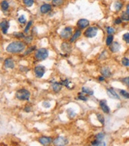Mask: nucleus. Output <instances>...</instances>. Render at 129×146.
Returning <instances> with one entry per match:
<instances>
[{"label":"nucleus","instance_id":"1","mask_svg":"<svg viewBox=\"0 0 129 146\" xmlns=\"http://www.w3.org/2000/svg\"><path fill=\"white\" fill-rule=\"evenodd\" d=\"M25 45L21 42H13L10 44L6 48V51L10 53H20L24 51Z\"/></svg>","mask_w":129,"mask_h":146},{"label":"nucleus","instance_id":"2","mask_svg":"<svg viewBox=\"0 0 129 146\" xmlns=\"http://www.w3.org/2000/svg\"><path fill=\"white\" fill-rule=\"evenodd\" d=\"M30 92L26 89H20L16 93V97L20 100H29L30 98Z\"/></svg>","mask_w":129,"mask_h":146},{"label":"nucleus","instance_id":"3","mask_svg":"<svg viewBox=\"0 0 129 146\" xmlns=\"http://www.w3.org/2000/svg\"><path fill=\"white\" fill-rule=\"evenodd\" d=\"M48 51L45 48H41L36 51L35 53V58L38 60L42 61L45 59L48 56Z\"/></svg>","mask_w":129,"mask_h":146},{"label":"nucleus","instance_id":"4","mask_svg":"<svg viewBox=\"0 0 129 146\" xmlns=\"http://www.w3.org/2000/svg\"><path fill=\"white\" fill-rule=\"evenodd\" d=\"M98 28L96 27H94V26H92L86 30L85 32H84V34L86 37L92 38L95 37V36L98 33Z\"/></svg>","mask_w":129,"mask_h":146},{"label":"nucleus","instance_id":"5","mask_svg":"<svg viewBox=\"0 0 129 146\" xmlns=\"http://www.w3.org/2000/svg\"><path fill=\"white\" fill-rule=\"evenodd\" d=\"M45 72V68L44 66L39 65L35 68V76L38 78H41L44 76Z\"/></svg>","mask_w":129,"mask_h":146},{"label":"nucleus","instance_id":"6","mask_svg":"<svg viewBox=\"0 0 129 146\" xmlns=\"http://www.w3.org/2000/svg\"><path fill=\"white\" fill-rule=\"evenodd\" d=\"M72 34V29L70 27H67L62 30L60 33L61 37L63 39H68Z\"/></svg>","mask_w":129,"mask_h":146},{"label":"nucleus","instance_id":"7","mask_svg":"<svg viewBox=\"0 0 129 146\" xmlns=\"http://www.w3.org/2000/svg\"><path fill=\"white\" fill-rule=\"evenodd\" d=\"M68 140L64 137H58L54 141L53 143L55 145H66L68 144Z\"/></svg>","mask_w":129,"mask_h":146},{"label":"nucleus","instance_id":"8","mask_svg":"<svg viewBox=\"0 0 129 146\" xmlns=\"http://www.w3.org/2000/svg\"><path fill=\"white\" fill-rule=\"evenodd\" d=\"M89 24V21L86 19H82L77 21V26L80 29H85Z\"/></svg>","mask_w":129,"mask_h":146},{"label":"nucleus","instance_id":"9","mask_svg":"<svg viewBox=\"0 0 129 146\" xmlns=\"http://www.w3.org/2000/svg\"><path fill=\"white\" fill-rule=\"evenodd\" d=\"M107 94L110 98L115 99H120V97L117 94L116 92H115L114 90L112 88L110 89H107Z\"/></svg>","mask_w":129,"mask_h":146},{"label":"nucleus","instance_id":"10","mask_svg":"<svg viewBox=\"0 0 129 146\" xmlns=\"http://www.w3.org/2000/svg\"><path fill=\"white\" fill-rule=\"evenodd\" d=\"M100 105L101 107L102 111L104 113H106V114H108L110 112V107H109L107 104V102L105 100H101L100 102Z\"/></svg>","mask_w":129,"mask_h":146},{"label":"nucleus","instance_id":"11","mask_svg":"<svg viewBox=\"0 0 129 146\" xmlns=\"http://www.w3.org/2000/svg\"><path fill=\"white\" fill-rule=\"evenodd\" d=\"M9 27V23L7 21L3 20L2 22L1 23V28L2 30L3 33L4 34H7V33L8 29Z\"/></svg>","mask_w":129,"mask_h":146},{"label":"nucleus","instance_id":"12","mask_svg":"<svg viewBox=\"0 0 129 146\" xmlns=\"http://www.w3.org/2000/svg\"><path fill=\"white\" fill-rule=\"evenodd\" d=\"M120 48H121L120 45L119 44L118 42H114L112 43L111 45L110 49V50H111V52H118L119 50H120Z\"/></svg>","mask_w":129,"mask_h":146},{"label":"nucleus","instance_id":"13","mask_svg":"<svg viewBox=\"0 0 129 146\" xmlns=\"http://www.w3.org/2000/svg\"><path fill=\"white\" fill-rule=\"evenodd\" d=\"M4 65L6 68H8L13 69L14 68V63L12 59L7 58L4 61Z\"/></svg>","mask_w":129,"mask_h":146},{"label":"nucleus","instance_id":"14","mask_svg":"<svg viewBox=\"0 0 129 146\" xmlns=\"http://www.w3.org/2000/svg\"><path fill=\"white\" fill-rule=\"evenodd\" d=\"M39 141L41 144H43V145H48L49 144H50L51 141H52V139L51 138L49 137H42L39 138Z\"/></svg>","mask_w":129,"mask_h":146},{"label":"nucleus","instance_id":"15","mask_svg":"<svg viewBox=\"0 0 129 146\" xmlns=\"http://www.w3.org/2000/svg\"><path fill=\"white\" fill-rule=\"evenodd\" d=\"M51 10V6L50 4H45L42 5V6L40 8V10L41 12L43 13V14H45V13H47L48 12H49Z\"/></svg>","mask_w":129,"mask_h":146},{"label":"nucleus","instance_id":"16","mask_svg":"<svg viewBox=\"0 0 129 146\" xmlns=\"http://www.w3.org/2000/svg\"><path fill=\"white\" fill-rule=\"evenodd\" d=\"M101 73L103 75L104 77H110L111 76V72L110 70V69L107 67H104L101 69Z\"/></svg>","mask_w":129,"mask_h":146},{"label":"nucleus","instance_id":"17","mask_svg":"<svg viewBox=\"0 0 129 146\" xmlns=\"http://www.w3.org/2000/svg\"><path fill=\"white\" fill-rule=\"evenodd\" d=\"M61 49L64 52L69 53L70 52L71 49H72V46L70 44H67V42H64L61 45Z\"/></svg>","mask_w":129,"mask_h":146},{"label":"nucleus","instance_id":"18","mask_svg":"<svg viewBox=\"0 0 129 146\" xmlns=\"http://www.w3.org/2000/svg\"><path fill=\"white\" fill-rule=\"evenodd\" d=\"M53 90L55 92H58L61 90L62 88V84L59 83H54L52 85Z\"/></svg>","mask_w":129,"mask_h":146},{"label":"nucleus","instance_id":"19","mask_svg":"<svg viewBox=\"0 0 129 146\" xmlns=\"http://www.w3.org/2000/svg\"><path fill=\"white\" fill-rule=\"evenodd\" d=\"M81 34H82V32H81L80 30H77L75 32V33H74V35L72 36V38L70 39V42H74V41H75L79 37H80V35H81Z\"/></svg>","mask_w":129,"mask_h":146},{"label":"nucleus","instance_id":"20","mask_svg":"<svg viewBox=\"0 0 129 146\" xmlns=\"http://www.w3.org/2000/svg\"><path fill=\"white\" fill-rule=\"evenodd\" d=\"M61 84H62V85L66 86L68 89H72V87H71V86L74 87L73 84H72V83L70 82V81L68 80H66L62 81V82H61Z\"/></svg>","mask_w":129,"mask_h":146},{"label":"nucleus","instance_id":"21","mask_svg":"<svg viewBox=\"0 0 129 146\" xmlns=\"http://www.w3.org/2000/svg\"><path fill=\"white\" fill-rule=\"evenodd\" d=\"M82 92L83 93H85L88 94H89V95H93V91L87 87H82Z\"/></svg>","mask_w":129,"mask_h":146},{"label":"nucleus","instance_id":"22","mask_svg":"<svg viewBox=\"0 0 129 146\" xmlns=\"http://www.w3.org/2000/svg\"><path fill=\"white\" fill-rule=\"evenodd\" d=\"M112 41H113V36L110 34L107 37V40H106V44H107V46H110L112 44Z\"/></svg>","mask_w":129,"mask_h":146},{"label":"nucleus","instance_id":"23","mask_svg":"<svg viewBox=\"0 0 129 146\" xmlns=\"http://www.w3.org/2000/svg\"><path fill=\"white\" fill-rule=\"evenodd\" d=\"M9 4L7 1H3L1 3V8H2L3 10L6 11L8 9V8H9Z\"/></svg>","mask_w":129,"mask_h":146},{"label":"nucleus","instance_id":"24","mask_svg":"<svg viewBox=\"0 0 129 146\" xmlns=\"http://www.w3.org/2000/svg\"><path fill=\"white\" fill-rule=\"evenodd\" d=\"M23 1L24 5L28 7L32 6L34 3V0H23Z\"/></svg>","mask_w":129,"mask_h":146},{"label":"nucleus","instance_id":"25","mask_svg":"<svg viewBox=\"0 0 129 146\" xmlns=\"http://www.w3.org/2000/svg\"><path fill=\"white\" fill-rule=\"evenodd\" d=\"M122 6H123L122 3L119 2V1H117V2L114 4V8H115V10L116 11H119L120 10H121Z\"/></svg>","mask_w":129,"mask_h":146},{"label":"nucleus","instance_id":"26","mask_svg":"<svg viewBox=\"0 0 129 146\" xmlns=\"http://www.w3.org/2000/svg\"><path fill=\"white\" fill-rule=\"evenodd\" d=\"M92 145H105V143H104V142H101V141L99 140H95L94 141L92 142Z\"/></svg>","mask_w":129,"mask_h":146},{"label":"nucleus","instance_id":"27","mask_svg":"<svg viewBox=\"0 0 129 146\" xmlns=\"http://www.w3.org/2000/svg\"><path fill=\"white\" fill-rule=\"evenodd\" d=\"M121 19L125 21H129V14L127 12H123L121 15Z\"/></svg>","mask_w":129,"mask_h":146},{"label":"nucleus","instance_id":"28","mask_svg":"<svg viewBox=\"0 0 129 146\" xmlns=\"http://www.w3.org/2000/svg\"><path fill=\"white\" fill-rule=\"evenodd\" d=\"M96 116H97V118H98V121H100V122L102 124V125H104V121H105V120H104V116L100 114H98Z\"/></svg>","mask_w":129,"mask_h":146},{"label":"nucleus","instance_id":"29","mask_svg":"<svg viewBox=\"0 0 129 146\" xmlns=\"http://www.w3.org/2000/svg\"><path fill=\"white\" fill-rule=\"evenodd\" d=\"M121 62L123 65L125 66V67H128L129 66V59L127 58L126 57H124L122 59Z\"/></svg>","mask_w":129,"mask_h":146},{"label":"nucleus","instance_id":"30","mask_svg":"<svg viewBox=\"0 0 129 146\" xmlns=\"http://www.w3.org/2000/svg\"><path fill=\"white\" fill-rule=\"evenodd\" d=\"M120 94L121 96H123V97H124L126 99H129V93L126 92L125 90H122L120 91Z\"/></svg>","mask_w":129,"mask_h":146},{"label":"nucleus","instance_id":"31","mask_svg":"<svg viewBox=\"0 0 129 146\" xmlns=\"http://www.w3.org/2000/svg\"><path fill=\"white\" fill-rule=\"evenodd\" d=\"M52 3L54 6H59L62 4V0H52Z\"/></svg>","mask_w":129,"mask_h":146},{"label":"nucleus","instance_id":"32","mask_svg":"<svg viewBox=\"0 0 129 146\" xmlns=\"http://www.w3.org/2000/svg\"><path fill=\"white\" fill-rule=\"evenodd\" d=\"M123 39L127 44H129V33H126L124 34L123 36Z\"/></svg>","mask_w":129,"mask_h":146},{"label":"nucleus","instance_id":"33","mask_svg":"<svg viewBox=\"0 0 129 146\" xmlns=\"http://www.w3.org/2000/svg\"><path fill=\"white\" fill-rule=\"evenodd\" d=\"M104 137H105V135H104V134L102 133V132L99 133L98 134H97V135H96V140H99V141H102V140L104 138Z\"/></svg>","mask_w":129,"mask_h":146},{"label":"nucleus","instance_id":"34","mask_svg":"<svg viewBox=\"0 0 129 146\" xmlns=\"http://www.w3.org/2000/svg\"><path fill=\"white\" fill-rule=\"evenodd\" d=\"M19 21L20 23H21V24H24V23H25L26 21V20L25 17H24V16H23V15L21 16L19 18Z\"/></svg>","mask_w":129,"mask_h":146},{"label":"nucleus","instance_id":"35","mask_svg":"<svg viewBox=\"0 0 129 146\" xmlns=\"http://www.w3.org/2000/svg\"><path fill=\"white\" fill-rule=\"evenodd\" d=\"M107 33H108V34H109V35H110V34H111L112 33H113L115 31L114 29L111 27H107Z\"/></svg>","mask_w":129,"mask_h":146},{"label":"nucleus","instance_id":"36","mask_svg":"<svg viewBox=\"0 0 129 146\" xmlns=\"http://www.w3.org/2000/svg\"><path fill=\"white\" fill-rule=\"evenodd\" d=\"M35 49V46H32V47H30L28 48V49L26 51V53L24 54V55H27L30 54V52H32V51H34Z\"/></svg>","mask_w":129,"mask_h":146},{"label":"nucleus","instance_id":"37","mask_svg":"<svg viewBox=\"0 0 129 146\" xmlns=\"http://www.w3.org/2000/svg\"><path fill=\"white\" fill-rule=\"evenodd\" d=\"M122 81H123V82L127 86V87H129V77L124 78V79L122 80Z\"/></svg>","mask_w":129,"mask_h":146},{"label":"nucleus","instance_id":"38","mask_svg":"<svg viewBox=\"0 0 129 146\" xmlns=\"http://www.w3.org/2000/svg\"><path fill=\"white\" fill-rule=\"evenodd\" d=\"M32 21H29V22L27 23V26H26V28H25V29H24V32H27L28 30H29V28L30 27V26L31 25H32Z\"/></svg>","mask_w":129,"mask_h":146},{"label":"nucleus","instance_id":"39","mask_svg":"<svg viewBox=\"0 0 129 146\" xmlns=\"http://www.w3.org/2000/svg\"><path fill=\"white\" fill-rule=\"evenodd\" d=\"M67 112H68V114H69V116H70V117L73 118V117H74L76 116L75 112H74L73 111H72V110H70V109H69Z\"/></svg>","mask_w":129,"mask_h":146},{"label":"nucleus","instance_id":"40","mask_svg":"<svg viewBox=\"0 0 129 146\" xmlns=\"http://www.w3.org/2000/svg\"><path fill=\"white\" fill-rule=\"evenodd\" d=\"M42 106L45 108H49L51 106V104L48 102H44L42 103Z\"/></svg>","mask_w":129,"mask_h":146},{"label":"nucleus","instance_id":"41","mask_svg":"<svg viewBox=\"0 0 129 146\" xmlns=\"http://www.w3.org/2000/svg\"><path fill=\"white\" fill-rule=\"evenodd\" d=\"M14 34L16 36V37L19 38L24 37V34L23 33H14Z\"/></svg>","mask_w":129,"mask_h":146},{"label":"nucleus","instance_id":"42","mask_svg":"<svg viewBox=\"0 0 129 146\" xmlns=\"http://www.w3.org/2000/svg\"><path fill=\"white\" fill-rule=\"evenodd\" d=\"M122 23V20L120 18H117V19H115V23L116 24H120Z\"/></svg>","mask_w":129,"mask_h":146},{"label":"nucleus","instance_id":"43","mask_svg":"<svg viewBox=\"0 0 129 146\" xmlns=\"http://www.w3.org/2000/svg\"><path fill=\"white\" fill-rule=\"evenodd\" d=\"M79 99H80V100H82L83 101H86L87 100V98L86 97H85V96H82V95L79 96Z\"/></svg>","mask_w":129,"mask_h":146},{"label":"nucleus","instance_id":"44","mask_svg":"<svg viewBox=\"0 0 129 146\" xmlns=\"http://www.w3.org/2000/svg\"><path fill=\"white\" fill-rule=\"evenodd\" d=\"M104 80H105V77H104V76H100V77H99V80H100V82H103V81H104Z\"/></svg>","mask_w":129,"mask_h":146},{"label":"nucleus","instance_id":"45","mask_svg":"<svg viewBox=\"0 0 129 146\" xmlns=\"http://www.w3.org/2000/svg\"><path fill=\"white\" fill-rule=\"evenodd\" d=\"M24 111H26V112H30V107H28V106H27V107H26L25 108H24Z\"/></svg>","mask_w":129,"mask_h":146},{"label":"nucleus","instance_id":"46","mask_svg":"<svg viewBox=\"0 0 129 146\" xmlns=\"http://www.w3.org/2000/svg\"><path fill=\"white\" fill-rule=\"evenodd\" d=\"M126 12L128 13V14H129V4L127 5V11Z\"/></svg>","mask_w":129,"mask_h":146}]
</instances>
